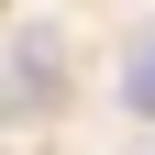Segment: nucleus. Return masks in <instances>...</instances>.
Listing matches in <instances>:
<instances>
[{
    "label": "nucleus",
    "instance_id": "1",
    "mask_svg": "<svg viewBox=\"0 0 155 155\" xmlns=\"http://www.w3.org/2000/svg\"><path fill=\"white\" fill-rule=\"evenodd\" d=\"M55 89H67V33L55 22H22L11 33V122H45Z\"/></svg>",
    "mask_w": 155,
    "mask_h": 155
},
{
    "label": "nucleus",
    "instance_id": "2",
    "mask_svg": "<svg viewBox=\"0 0 155 155\" xmlns=\"http://www.w3.org/2000/svg\"><path fill=\"white\" fill-rule=\"evenodd\" d=\"M122 111H144V122H155V45H144V55L122 67Z\"/></svg>",
    "mask_w": 155,
    "mask_h": 155
}]
</instances>
